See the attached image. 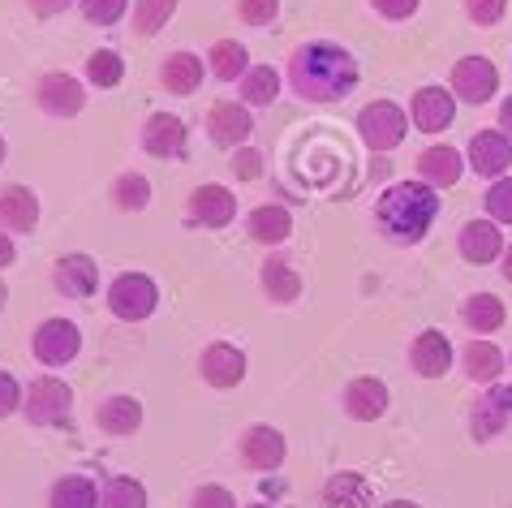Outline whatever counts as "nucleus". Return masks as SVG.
<instances>
[{"instance_id":"nucleus-1","label":"nucleus","mask_w":512,"mask_h":508,"mask_svg":"<svg viewBox=\"0 0 512 508\" xmlns=\"http://www.w3.org/2000/svg\"><path fill=\"white\" fill-rule=\"evenodd\" d=\"M284 78H289V91L306 104H336L349 100L362 82V65L345 44H332V39H310V44H297L289 65H284Z\"/></svg>"},{"instance_id":"nucleus-2","label":"nucleus","mask_w":512,"mask_h":508,"mask_svg":"<svg viewBox=\"0 0 512 508\" xmlns=\"http://www.w3.org/2000/svg\"><path fill=\"white\" fill-rule=\"evenodd\" d=\"M435 216H439V190H431L426 181H392L375 199V229L392 246L426 242Z\"/></svg>"},{"instance_id":"nucleus-3","label":"nucleus","mask_w":512,"mask_h":508,"mask_svg":"<svg viewBox=\"0 0 512 508\" xmlns=\"http://www.w3.org/2000/svg\"><path fill=\"white\" fill-rule=\"evenodd\" d=\"M69 414H74V388H69V379H56V375L31 379V388L22 397V418L31 427H44V431L69 427Z\"/></svg>"},{"instance_id":"nucleus-4","label":"nucleus","mask_w":512,"mask_h":508,"mask_svg":"<svg viewBox=\"0 0 512 508\" xmlns=\"http://www.w3.org/2000/svg\"><path fill=\"white\" fill-rule=\"evenodd\" d=\"M108 310L121 323H147L160 310V285L147 272H121L108 285Z\"/></svg>"},{"instance_id":"nucleus-5","label":"nucleus","mask_w":512,"mask_h":508,"mask_svg":"<svg viewBox=\"0 0 512 508\" xmlns=\"http://www.w3.org/2000/svg\"><path fill=\"white\" fill-rule=\"evenodd\" d=\"M405 134H409V112L401 104H392V100H375V104H366L358 112V138L366 147H371L375 155H388L405 143Z\"/></svg>"},{"instance_id":"nucleus-6","label":"nucleus","mask_w":512,"mask_h":508,"mask_svg":"<svg viewBox=\"0 0 512 508\" xmlns=\"http://www.w3.org/2000/svg\"><path fill=\"white\" fill-rule=\"evenodd\" d=\"M31 354H35L39 366H48V371H61V366H69V362L82 354V328H78L74 319H65V315L44 319L31 332Z\"/></svg>"},{"instance_id":"nucleus-7","label":"nucleus","mask_w":512,"mask_h":508,"mask_svg":"<svg viewBox=\"0 0 512 508\" xmlns=\"http://www.w3.org/2000/svg\"><path fill=\"white\" fill-rule=\"evenodd\" d=\"M237 220V194L229 186H220V181H203V186L190 190L186 199V224L190 229H229V224Z\"/></svg>"},{"instance_id":"nucleus-8","label":"nucleus","mask_w":512,"mask_h":508,"mask_svg":"<svg viewBox=\"0 0 512 508\" xmlns=\"http://www.w3.org/2000/svg\"><path fill=\"white\" fill-rule=\"evenodd\" d=\"M82 104H87V87L65 74V69H48V74H39L35 82V108L44 112V117H56V121H74Z\"/></svg>"},{"instance_id":"nucleus-9","label":"nucleus","mask_w":512,"mask_h":508,"mask_svg":"<svg viewBox=\"0 0 512 508\" xmlns=\"http://www.w3.org/2000/svg\"><path fill=\"white\" fill-rule=\"evenodd\" d=\"M508 422H512V388L495 379V384L482 388L478 401L469 405V435H474L478 444H491L508 431Z\"/></svg>"},{"instance_id":"nucleus-10","label":"nucleus","mask_w":512,"mask_h":508,"mask_svg":"<svg viewBox=\"0 0 512 508\" xmlns=\"http://www.w3.org/2000/svg\"><path fill=\"white\" fill-rule=\"evenodd\" d=\"M237 457L246 470H259V474H276L284 457H289V440H284V431L272 427V422H254V427L241 431L237 440Z\"/></svg>"},{"instance_id":"nucleus-11","label":"nucleus","mask_w":512,"mask_h":508,"mask_svg":"<svg viewBox=\"0 0 512 508\" xmlns=\"http://www.w3.org/2000/svg\"><path fill=\"white\" fill-rule=\"evenodd\" d=\"M448 91L457 95L461 104L482 108L500 95V69H495L487 56H461V61L452 65V87Z\"/></svg>"},{"instance_id":"nucleus-12","label":"nucleus","mask_w":512,"mask_h":508,"mask_svg":"<svg viewBox=\"0 0 512 508\" xmlns=\"http://www.w3.org/2000/svg\"><path fill=\"white\" fill-rule=\"evenodd\" d=\"M138 138L151 160H186V151H190V130L177 112H151V117L142 121Z\"/></svg>"},{"instance_id":"nucleus-13","label":"nucleus","mask_w":512,"mask_h":508,"mask_svg":"<svg viewBox=\"0 0 512 508\" xmlns=\"http://www.w3.org/2000/svg\"><path fill=\"white\" fill-rule=\"evenodd\" d=\"M457 108L461 100L448 87H418L414 100H409V121L422 134H448L457 125Z\"/></svg>"},{"instance_id":"nucleus-14","label":"nucleus","mask_w":512,"mask_h":508,"mask_svg":"<svg viewBox=\"0 0 512 508\" xmlns=\"http://www.w3.org/2000/svg\"><path fill=\"white\" fill-rule=\"evenodd\" d=\"M198 375H203V384L216 388V392L241 388V379H246V354H241V345L211 341L203 354H198Z\"/></svg>"},{"instance_id":"nucleus-15","label":"nucleus","mask_w":512,"mask_h":508,"mask_svg":"<svg viewBox=\"0 0 512 508\" xmlns=\"http://www.w3.org/2000/svg\"><path fill=\"white\" fill-rule=\"evenodd\" d=\"M250 134H254V117L241 100H216L207 108V138L216 147L237 151V147H246Z\"/></svg>"},{"instance_id":"nucleus-16","label":"nucleus","mask_w":512,"mask_h":508,"mask_svg":"<svg viewBox=\"0 0 512 508\" xmlns=\"http://www.w3.org/2000/svg\"><path fill=\"white\" fill-rule=\"evenodd\" d=\"M452 358H457V349H452L444 328H422L409 341V371L422 379H444L452 371Z\"/></svg>"},{"instance_id":"nucleus-17","label":"nucleus","mask_w":512,"mask_h":508,"mask_svg":"<svg viewBox=\"0 0 512 508\" xmlns=\"http://www.w3.org/2000/svg\"><path fill=\"white\" fill-rule=\"evenodd\" d=\"M388 405H392V392L379 375H358L340 392V409H345V418H353V422H379L388 414Z\"/></svg>"},{"instance_id":"nucleus-18","label":"nucleus","mask_w":512,"mask_h":508,"mask_svg":"<svg viewBox=\"0 0 512 508\" xmlns=\"http://www.w3.org/2000/svg\"><path fill=\"white\" fill-rule=\"evenodd\" d=\"M465 164H469V173H478V177H487V181L504 177L508 164H512V138L504 130H478V134H469Z\"/></svg>"},{"instance_id":"nucleus-19","label":"nucleus","mask_w":512,"mask_h":508,"mask_svg":"<svg viewBox=\"0 0 512 508\" xmlns=\"http://www.w3.org/2000/svg\"><path fill=\"white\" fill-rule=\"evenodd\" d=\"M52 289L69 302H87L99 289V263L91 254H65L52 263Z\"/></svg>"},{"instance_id":"nucleus-20","label":"nucleus","mask_w":512,"mask_h":508,"mask_svg":"<svg viewBox=\"0 0 512 508\" xmlns=\"http://www.w3.org/2000/svg\"><path fill=\"white\" fill-rule=\"evenodd\" d=\"M457 246H461V259L474 263V267H487V263H500L504 259V233L491 216L487 220H465L461 233H457Z\"/></svg>"},{"instance_id":"nucleus-21","label":"nucleus","mask_w":512,"mask_h":508,"mask_svg":"<svg viewBox=\"0 0 512 508\" xmlns=\"http://www.w3.org/2000/svg\"><path fill=\"white\" fill-rule=\"evenodd\" d=\"M246 237H250L254 246H267V250L284 246L293 237V211L284 207V203H259V207H250Z\"/></svg>"},{"instance_id":"nucleus-22","label":"nucleus","mask_w":512,"mask_h":508,"mask_svg":"<svg viewBox=\"0 0 512 508\" xmlns=\"http://www.w3.org/2000/svg\"><path fill=\"white\" fill-rule=\"evenodd\" d=\"M95 427L112 435V440H125V435L142 431V401L130 397V392H112L95 405Z\"/></svg>"},{"instance_id":"nucleus-23","label":"nucleus","mask_w":512,"mask_h":508,"mask_svg":"<svg viewBox=\"0 0 512 508\" xmlns=\"http://www.w3.org/2000/svg\"><path fill=\"white\" fill-rule=\"evenodd\" d=\"M0 229L22 237V233H35L39 229V194L31 186H5L0 190Z\"/></svg>"},{"instance_id":"nucleus-24","label":"nucleus","mask_w":512,"mask_h":508,"mask_svg":"<svg viewBox=\"0 0 512 508\" xmlns=\"http://www.w3.org/2000/svg\"><path fill=\"white\" fill-rule=\"evenodd\" d=\"M465 177V155L448 143H435L418 155V181H426L431 190H452Z\"/></svg>"},{"instance_id":"nucleus-25","label":"nucleus","mask_w":512,"mask_h":508,"mask_svg":"<svg viewBox=\"0 0 512 508\" xmlns=\"http://www.w3.org/2000/svg\"><path fill=\"white\" fill-rule=\"evenodd\" d=\"M259 285H263V298L272 306H293L302 298V276H297V267L284 259V254H267L263 267H259Z\"/></svg>"},{"instance_id":"nucleus-26","label":"nucleus","mask_w":512,"mask_h":508,"mask_svg":"<svg viewBox=\"0 0 512 508\" xmlns=\"http://www.w3.org/2000/svg\"><path fill=\"white\" fill-rule=\"evenodd\" d=\"M323 508H371L375 504V487L366 483V474L358 470H336L319 491Z\"/></svg>"},{"instance_id":"nucleus-27","label":"nucleus","mask_w":512,"mask_h":508,"mask_svg":"<svg viewBox=\"0 0 512 508\" xmlns=\"http://www.w3.org/2000/svg\"><path fill=\"white\" fill-rule=\"evenodd\" d=\"M203 78H207V65L194 52H168L160 61V87L168 95H194L203 87Z\"/></svg>"},{"instance_id":"nucleus-28","label":"nucleus","mask_w":512,"mask_h":508,"mask_svg":"<svg viewBox=\"0 0 512 508\" xmlns=\"http://www.w3.org/2000/svg\"><path fill=\"white\" fill-rule=\"evenodd\" d=\"M504 366H508V358L500 354V345H491V336H474L461 354L465 379H474V384H482V388L495 384V379L504 375Z\"/></svg>"},{"instance_id":"nucleus-29","label":"nucleus","mask_w":512,"mask_h":508,"mask_svg":"<svg viewBox=\"0 0 512 508\" xmlns=\"http://www.w3.org/2000/svg\"><path fill=\"white\" fill-rule=\"evenodd\" d=\"M504 319H508V310H504L500 293H469V298L461 302V323H465V328L474 332V336L500 332Z\"/></svg>"},{"instance_id":"nucleus-30","label":"nucleus","mask_w":512,"mask_h":508,"mask_svg":"<svg viewBox=\"0 0 512 508\" xmlns=\"http://www.w3.org/2000/svg\"><path fill=\"white\" fill-rule=\"evenodd\" d=\"M280 87H284L280 69H272V65H250L246 74H241V82H237V100L246 104V108H272L280 100Z\"/></svg>"},{"instance_id":"nucleus-31","label":"nucleus","mask_w":512,"mask_h":508,"mask_svg":"<svg viewBox=\"0 0 512 508\" xmlns=\"http://www.w3.org/2000/svg\"><path fill=\"white\" fill-rule=\"evenodd\" d=\"M48 508H99V483L91 474H61L48 491Z\"/></svg>"},{"instance_id":"nucleus-32","label":"nucleus","mask_w":512,"mask_h":508,"mask_svg":"<svg viewBox=\"0 0 512 508\" xmlns=\"http://www.w3.org/2000/svg\"><path fill=\"white\" fill-rule=\"evenodd\" d=\"M254 61H250V52L241 39H216L207 52V74L211 78H220V82H241V74H246Z\"/></svg>"},{"instance_id":"nucleus-33","label":"nucleus","mask_w":512,"mask_h":508,"mask_svg":"<svg viewBox=\"0 0 512 508\" xmlns=\"http://www.w3.org/2000/svg\"><path fill=\"white\" fill-rule=\"evenodd\" d=\"M99 508H147V483L134 474H112L99 487Z\"/></svg>"},{"instance_id":"nucleus-34","label":"nucleus","mask_w":512,"mask_h":508,"mask_svg":"<svg viewBox=\"0 0 512 508\" xmlns=\"http://www.w3.org/2000/svg\"><path fill=\"white\" fill-rule=\"evenodd\" d=\"M112 207L125 211V216H138V211L151 207V181L142 173H121L112 181Z\"/></svg>"},{"instance_id":"nucleus-35","label":"nucleus","mask_w":512,"mask_h":508,"mask_svg":"<svg viewBox=\"0 0 512 508\" xmlns=\"http://www.w3.org/2000/svg\"><path fill=\"white\" fill-rule=\"evenodd\" d=\"M82 69H87V82L95 91H112V87H121V82H125V56L112 52V48L91 52Z\"/></svg>"},{"instance_id":"nucleus-36","label":"nucleus","mask_w":512,"mask_h":508,"mask_svg":"<svg viewBox=\"0 0 512 508\" xmlns=\"http://www.w3.org/2000/svg\"><path fill=\"white\" fill-rule=\"evenodd\" d=\"M177 5L181 0H134V35L138 39H155L168 22H173Z\"/></svg>"},{"instance_id":"nucleus-37","label":"nucleus","mask_w":512,"mask_h":508,"mask_svg":"<svg viewBox=\"0 0 512 508\" xmlns=\"http://www.w3.org/2000/svg\"><path fill=\"white\" fill-rule=\"evenodd\" d=\"M78 13L91 26H117L130 13V0H78Z\"/></svg>"},{"instance_id":"nucleus-38","label":"nucleus","mask_w":512,"mask_h":508,"mask_svg":"<svg viewBox=\"0 0 512 508\" xmlns=\"http://www.w3.org/2000/svg\"><path fill=\"white\" fill-rule=\"evenodd\" d=\"M482 207H487V216L495 224H512V177H495L491 181V190H487V199H482Z\"/></svg>"},{"instance_id":"nucleus-39","label":"nucleus","mask_w":512,"mask_h":508,"mask_svg":"<svg viewBox=\"0 0 512 508\" xmlns=\"http://www.w3.org/2000/svg\"><path fill=\"white\" fill-rule=\"evenodd\" d=\"M263 168H267V160H263V151L259 147H237L233 151V160H229V173L237 177V181H259L263 177Z\"/></svg>"},{"instance_id":"nucleus-40","label":"nucleus","mask_w":512,"mask_h":508,"mask_svg":"<svg viewBox=\"0 0 512 508\" xmlns=\"http://www.w3.org/2000/svg\"><path fill=\"white\" fill-rule=\"evenodd\" d=\"M280 18V0H237L241 26H272Z\"/></svg>"},{"instance_id":"nucleus-41","label":"nucleus","mask_w":512,"mask_h":508,"mask_svg":"<svg viewBox=\"0 0 512 508\" xmlns=\"http://www.w3.org/2000/svg\"><path fill=\"white\" fill-rule=\"evenodd\" d=\"M508 13V0H465V18L474 26H500Z\"/></svg>"},{"instance_id":"nucleus-42","label":"nucleus","mask_w":512,"mask_h":508,"mask_svg":"<svg viewBox=\"0 0 512 508\" xmlns=\"http://www.w3.org/2000/svg\"><path fill=\"white\" fill-rule=\"evenodd\" d=\"M190 508H237V500H233V491H229V487L203 483V487H194Z\"/></svg>"},{"instance_id":"nucleus-43","label":"nucleus","mask_w":512,"mask_h":508,"mask_svg":"<svg viewBox=\"0 0 512 508\" xmlns=\"http://www.w3.org/2000/svg\"><path fill=\"white\" fill-rule=\"evenodd\" d=\"M22 384H18V375L13 371H0V418H9V414H18L22 409Z\"/></svg>"},{"instance_id":"nucleus-44","label":"nucleus","mask_w":512,"mask_h":508,"mask_svg":"<svg viewBox=\"0 0 512 508\" xmlns=\"http://www.w3.org/2000/svg\"><path fill=\"white\" fill-rule=\"evenodd\" d=\"M371 5H375L379 18H388V22H409V18L418 13L422 0H371Z\"/></svg>"},{"instance_id":"nucleus-45","label":"nucleus","mask_w":512,"mask_h":508,"mask_svg":"<svg viewBox=\"0 0 512 508\" xmlns=\"http://www.w3.org/2000/svg\"><path fill=\"white\" fill-rule=\"evenodd\" d=\"M26 9H31L35 18H56V13L78 9V0H26Z\"/></svg>"},{"instance_id":"nucleus-46","label":"nucleus","mask_w":512,"mask_h":508,"mask_svg":"<svg viewBox=\"0 0 512 508\" xmlns=\"http://www.w3.org/2000/svg\"><path fill=\"white\" fill-rule=\"evenodd\" d=\"M13 259H18V246H13V233L0 229V272H5V267H13Z\"/></svg>"},{"instance_id":"nucleus-47","label":"nucleus","mask_w":512,"mask_h":508,"mask_svg":"<svg viewBox=\"0 0 512 508\" xmlns=\"http://www.w3.org/2000/svg\"><path fill=\"white\" fill-rule=\"evenodd\" d=\"M500 130L512 138V95H508V100L500 104Z\"/></svg>"},{"instance_id":"nucleus-48","label":"nucleus","mask_w":512,"mask_h":508,"mask_svg":"<svg viewBox=\"0 0 512 508\" xmlns=\"http://www.w3.org/2000/svg\"><path fill=\"white\" fill-rule=\"evenodd\" d=\"M500 263H504V280L512 285V246H504V259H500Z\"/></svg>"},{"instance_id":"nucleus-49","label":"nucleus","mask_w":512,"mask_h":508,"mask_svg":"<svg viewBox=\"0 0 512 508\" xmlns=\"http://www.w3.org/2000/svg\"><path fill=\"white\" fill-rule=\"evenodd\" d=\"M383 508H422V504H414V500H388Z\"/></svg>"},{"instance_id":"nucleus-50","label":"nucleus","mask_w":512,"mask_h":508,"mask_svg":"<svg viewBox=\"0 0 512 508\" xmlns=\"http://www.w3.org/2000/svg\"><path fill=\"white\" fill-rule=\"evenodd\" d=\"M5 302H9V289H5V280H0V310H5Z\"/></svg>"},{"instance_id":"nucleus-51","label":"nucleus","mask_w":512,"mask_h":508,"mask_svg":"<svg viewBox=\"0 0 512 508\" xmlns=\"http://www.w3.org/2000/svg\"><path fill=\"white\" fill-rule=\"evenodd\" d=\"M5 155H9V143H5V134H0V164H5Z\"/></svg>"},{"instance_id":"nucleus-52","label":"nucleus","mask_w":512,"mask_h":508,"mask_svg":"<svg viewBox=\"0 0 512 508\" xmlns=\"http://www.w3.org/2000/svg\"><path fill=\"white\" fill-rule=\"evenodd\" d=\"M246 508H276V504H267V500H259V504H246Z\"/></svg>"},{"instance_id":"nucleus-53","label":"nucleus","mask_w":512,"mask_h":508,"mask_svg":"<svg viewBox=\"0 0 512 508\" xmlns=\"http://www.w3.org/2000/svg\"><path fill=\"white\" fill-rule=\"evenodd\" d=\"M508 366H512V354H508Z\"/></svg>"}]
</instances>
